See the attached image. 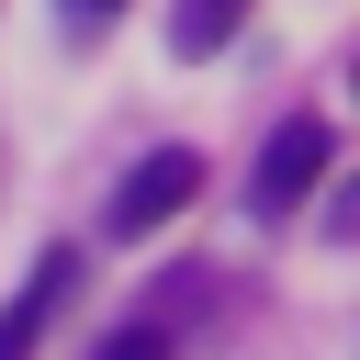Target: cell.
<instances>
[{
  "mask_svg": "<svg viewBox=\"0 0 360 360\" xmlns=\"http://www.w3.org/2000/svg\"><path fill=\"white\" fill-rule=\"evenodd\" d=\"M326 158H338V135H326V112H292L270 146H259V214H292L315 180H326Z\"/></svg>",
  "mask_w": 360,
  "mask_h": 360,
  "instance_id": "cell-1",
  "label": "cell"
},
{
  "mask_svg": "<svg viewBox=\"0 0 360 360\" xmlns=\"http://www.w3.org/2000/svg\"><path fill=\"white\" fill-rule=\"evenodd\" d=\"M56 11H68V34H112V11H124V0H56Z\"/></svg>",
  "mask_w": 360,
  "mask_h": 360,
  "instance_id": "cell-6",
  "label": "cell"
},
{
  "mask_svg": "<svg viewBox=\"0 0 360 360\" xmlns=\"http://www.w3.org/2000/svg\"><path fill=\"white\" fill-rule=\"evenodd\" d=\"M191 191H202V158H191V146H158V158H135V180L112 191V236H158V225H169Z\"/></svg>",
  "mask_w": 360,
  "mask_h": 360,
  "instance_id": "cell-2",
  "label": "cell"
},
{
  "mask_svg": "<svg viewBox=\"0 0 360 360\" xmlns=\"http://www.w3.org/2000/svg\"><path fill=\"white\" fill-rule=\"evenodd\" d=\"M169 349H180V338H169L158 315H135V326H112V338H101L90 360H169Z\"/></svg>",
  "mask_w": 360,
  "mask_h": 360,
  "instance_id": "cell-5",
  "label": "cell"
},
{
  "mask_svg": "<svg viewBox=\"0 0 360 360\" xmlns=\"http://www.w3.org/2000/svg\"><path fill=\"white\" fill-rule=\"evenodd\" d=\"M68 281H79V248H45L34 259V281L0 304V360H34V338L56 326V304H68Z\"/></svg>",
  "mask_w": 360,
  "mask_h": 360,
  "instance_id": "cell-3",
  "label": "cell"
},
{
  "mask_svg": "<svg viewBox=\"0 0 360 360\" xmlns=\"http://www.w3.org/2000/svg\"><path fill=\"white\" fill-rule=\"evenodd\" d=\"M236 22H248V0H180L169 11V56H214Z\"/></svg>",
  "mask_w": 360,
  "mask_h": 360,
  "instance_id": "cell-4",
  "label": "cell"
}]
</instances>
